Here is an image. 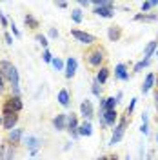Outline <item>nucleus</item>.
<instances>
[{"label":"nucleus","mask_w":158,"mask_h":160,"mask_svg":"<svg viewBox=\"0 0 158 160\" xmlns=\"http://www.w3.org/2000/svg\"><path fill=\"white\" fill-rule=\"evenodd\" d=\"M91 135H93V126L89 120H86L84 124L78 126V137H91Z\"/></svg>","instance_id":"16"},{"label":"nucleus","mask_w":158,"mask_h":160,"mask_svg":"<svg viewBox=\"0 0 158 160\" xmlns=\"http://www.w3.org/2000/svg\"><path fill=\"white\" fill-rule=\"evenodd\" d=\"M0 24H2V26H4V28H6V26H7V18H6V17H4V13H2V11H0Z\"/></svg>","instance_id":"37"},{"label":"nucleus","mask_w":158,"mask_h":160,"mask_svg":"<svg viewBox=\"0 0 158 160\" xmlns=\"http://www.w3.org/2000/svg\"><path fill=\"white\" fill-rule=\"evenodd\" d=\"M11 31H13V35H15L17 38H20V31H18V28L15 26V22H11Z\"/></svg>","instance_id":"35"},{"label":"nucleus","mask_w":158,"mask_h":160,"mask_svg":"<svg viewBox=\"0 0 158 160\" xmlns=\"http://www.w3.org/2000/svg\"><path fill=\"white\" fill-rule=\"evenodd\" d=\"M13 157H15L13 144H9V142L2 144V148H0V160H13Z\"/></svg>","instance_id":"6"},{"label":"nucleus","mask_w":158,"mask_h":160,"mask_svg":"<svg viewBox=\"0 0 158 160\" xmlns=\"http://www.w3.org/2000/svg\"><path fill=\"white\" fill-rule=\"evenodd\" d=\"M35 38H37V42H38V44H42L44 48H46V46L49 44V42H47V37H44V35H37Z\"/></svg>","instance_id":"30"},{"label":"nucleus","mask_w":158,"mask_h":160,"mask_svg":"<svg viewBox=\"0 0 158 160\" xmlns=\"http://www.w3.org/2000/svg\"><path fill=\"white\" fill-rule=\"evenodd\" d=\"M156 6H158V0H155V2H144V4H142V13L149 11L151 8H156Z\"/></svg>","instance_id":"27"},{"label":"nucleus","mask_w":158,"mask_h":160,"mask_svg":"<svg viewBox=\"0 0 158 160\" xmlns=\"http://www.w3.org/2000/svg\"><path fill=\"white\" fill-rule=\"evenodd\" d=\"M126 160H131V158H129V157H127V158H126Z\"/></svg>","instance_id":"46"},{"label":"nucleus","mask_w":158,"mask_h":160,"mask_svg":"<svg viewBox=\"0 0 158 160\" xmlns=\"http://www.w3.org/2000/svg\"><path fill=\"white\" fill-rule=\"evenodd\" d=\"M116 102L118 100L115 98V97H109V98H104L100 102V113H106V111H111L116 108Z\"/></svg>","instance_id":"12"},{"label":"nucleus","mask_w":158,"mask_h":160,"mask_svg":"<svg viewBox=\"0 0 158 160\" xmlns=\"http://www.w3.org/2000/svg\"><path fill=\"white\" fill-rule=\"evenodd\" d=\"M135 20L136 22H156L158 17L156 15H147V13H138V15H135Z\"/></svg>","instance_id":"21"},{"label":"nucleus","mask_w":158,"mask_h":160,"mask_svg":"<svg viewBox=\"0 0 158 160\" xmlns=\"http://www.w3.org/2000/svg\"><path fill=\"white\" fill-rule=\"evenodd\" d=\"M140 131H142V135H149V124H147V122H142Z\"/></svg>","instance_id":"34"},{"label":"nucleus","mask_w":158,"mask_h":160,"mask_svg":"<svg viewBox=\"0 0 158 160\" xmlns=\"http://www.w3.org/2000/svg\"><path fill=\"white\" fill-rule=\"evenodd\" d=\"M0 77L4 80H9V86L13 89V95L18 97L20 95V77L17 68L11 64L9 60H0Z\"/></svg>","instance_id":"1"},{"label":"nucleus","mask_w":158,"mask_h":160,"mask_svg":"<svg viewBox=\"0 0 158 160\" xmlns=\"http://www.w3.org/2000/svg\"><path fill=\"white\" fill-rule=\"evenodd\" d=\"M115 77H116V78H120V80H129L126 64H118V66L115 68Z\"/></svg>","instance_id":"19"},{"label":"nucleus","mask_w":158,"mask_h":160,"mask_svg":"<svg viewBox=\"0 0 158 160\" xmlns=\"http://www.w3.org/2000/svg\"><path fill=\"white\" fill-rule=\"evenodd\" d=\"M51 64H53V68H55L57 71H62L64 68H66V66H64V62H62L60 58H53V62H51Z\"/></svg>","instance_id":"29"},{"label":"nucleus","mask_w":158,"mask_h":160,"mask_svg":"<svg viewBox=\"0 0 158 160\" xmlns=\"http://www.w3.org/2000/svg\"><path fill=\"white\" fill-rule=\"evenodd\" d=\"M126 128H127V118L124 117V118H120V122L116 124V128H115V133H113V137H111V140H109V146H115V144H118L120 140L124 138Z\"/></svg>","instance_id":"2"},{"label":"nucleus","mask_w":158,"mask_h":160,"mask_svg":"<svg viewBox=\"0 0 158 160\" xmlns=\"http://www.w3.org/2000/svg\"><path fill=\"white\" fill-rule=\"evenodd\" d=\"M67 131L71 133L73 138H78V118L75 113L67 115Z\"/></svg>","instance_id":"5"},{"label":"nucleus","mask_w":158,"mask_h":160,"mask_svg":"<svg viewBox=\"0 0 158 160\" xmlns=\"http://www.w3.org/2000/svg\"><path fill=\"white\" fill-rule=\"evenodd\" d=\"M156 57H158V49H156Z\"/></svg>","instance_id":"45"},{"label":"nucleus","mask_w":158,"mask_h":160,"mask_svg":"<svg viewBox=\"0 0 158 160\" xmlns=\"http://www.w3.org/2000/svg\"><path fill=\"white\" fill-rule=\"evenodd\" d=\"M80 115L86 120L93 118V104H91V100H84V102L80 104Z\"/></svg>","instance_id":"10"},{"label":"nucleus","mask_w":158,"mask_h":160,"mask_svg":"<svg viewBox=\"0 0 158 160\" xmlns=\"http://www.w3.org/2000/svg\"><path fill=\"white\" fill-rule=\"evenodd\" d=\"M71 18H73V22L80 24V22L84 20V15H82V11H80V9H73V11H71Z\"/></svg>","instance_id":"26"},{"label":"nucleus","mask_w":158,"mask_h":160,"mask_svg":"<svg viewBox=\"0 0 158 160\" xmlns=\"http://www.w3.org/2000/svg\"><path fill=\"white\" fill-rule=\"evenodd\" d=\"M17 122H18V115L17 113H6L4 115V128L7 131L15 129L17 128Z\"/></svg>","instance_id":"9"},{"label":"nucleus","mask_w":158,"mask_h":160,"mask_svg":"<svg viewBox=\"0 0 158 160\" xmlns=\"http://www.w3.org/2000/svg\"><path fill=\"white\" fill-rule=\"evenodd\" d=\"M156 49H158V42H156V40L149 42L147 46H146V49H144V58L149 60L153 55H155V53H156Z\"/></svg>","instance_id":"18"},{"label":"nucleus","mask_w":158,"mask_h":160,"mask_svg":"<svg viewBox=\"0 0 158 160\" xmlns=\"http://www.w3.org/2000/svg\"><path fill=\"white\" fill-rule=\"evenodd\" d=\"M4 40H6V44H7V46L13 44V37H11L9 33H6V35H4Z\"/></svg>","instance_id":"36"},{"label":"nucleus","mask_w":158,"mask_h":160,"mask_svg":"<svg viewBox=\"0 0 158 160\" xmlns=\"http://www.w3.org/2000/svg\"><path fill=\"white\" fill-rule=\"evenodd\" d=\"M146 160H153V158H151V157H147V158H146Z\"/></svg>","instance_id":"44"},{"label":"nucleus","mask_w":158,"mask_h":160,"mask_svg":"<svg viewBox=\"0 0 158 160\" xmlns=\"http://www.w3.org/2000/svg\"><path fill=\"white\" fill-rule=\"evenodd\" d=\"M155 100H156V109H158V93H156V97H155Z\"/></svg>","instance_id":"43"},{"label":"nucleus","mask_w":158,"mask_h":160,"mask_svg":"<svg viewBox=\"0 0 158 160\" xmlns=\"http://www.w3.org/2000/svg\"><path fill=\"white\" fill-rule=\"evenodd\" d=\"M87 60H89V64H91V66L98 68L100 64H102V60H104V51H102V49L91 51V53L87 55Z\"/></svg>","instance_id":"8"},{"label":"nucleus","mask_w":158,"mask_h":160,"mask_svg":"<svg viewBox=\"0 0 158 160\" xmlns=\"http://www.w3.org/2000/svg\"><path fill=\"white\" fill-rule=\"evenodd\" d=\"M26 146L29 148L31 155H37V151L40 148V140L37 137H26Z\"/></svg>","instance_id":"14"},{"label":"nucleus","mask_w":158,"mask_h":160,"mask_svg":"<svg viewBox=\"0 0 158 160\" xmlns=\"http://www.w3.org/2000/svg\"><path fill=\"white\" fill-rule=\"evenodd\" d=\"M77 66H78V62L75 57H69L67 62H66V77L67 78H73L75 77V73H77Z\"/></svg>","instance_id":"11"},{"label":"nucleus","mask_w":158,"mask_h":160,"mask_svg":"<svg viewBox=\"0 0 158 160\" xmlns=\"http://www.w3.org/2000/svg\"><path fill=\"white\" fill-rule=\"evenodd\" d=\"M42 58H44V62H47V64H49V62H53V57H51V53L47 49L42 53Z\"/></svg>","instance_id":"31"},{"label":"nucleus","mask_w":158,"mask_h":160,"mask_svg":"<svg viewBox=\"0 0 158 160\" xmlns=\"http://www.w3.org/2000/svg\"><path fill=\"white\" fill-rule=\"evenodd\" d=\"M91 91H93V95H95V97H100V88H98V82H93V88H91Z\"/></svg>","instance_id":"33"},{"label":"nucleus","mask_w":158,"mask_h":160,"mask_svg":"<svg viewBox=\"0 0 158 160\" xmlns=\"http://www.w3.org/2000/svg\"><path fill=\"white\" fill-rule=\"evenodd\" d=\"M58 102H60V106H64V108L69 106V93H67V89H62L58 93Z\"/></svg>","instance_id":"23"},{"label":"nucleus","mask_w":158,"mask_h":160,"mask_svg":"<svg viewBox=\"0 0 158 160\" xmlns=\"http://www.w3.org/2000/svg\"><path fill=\"white\" fill-rule=\"evenodd\" d=\"M0 126H4V117H0Z\"/></svg>","instance_id":"42"},{"label":"nucleus","mask_w":158,"mask_h":160,"mask_svg":"<svg viewBox=\"0 0 158 160\" xmlns=\"http://www.w3.org/2000/svg\"><path fill=\"white\" fill-rule=\"evenodd\" d=\"M24 22H26V26L31 28V29H37V28H38V20L35 18L33 15H26V17H24Z\"/></svg>","instance_id":"24"},{"label":"nucleus","mask_w":158,"mask_h":160,"mask_svg":"<svg viewBox=\"0 0 158 160\" xmlns=\"http://www.w3.org/2000/svg\"><path fill=\"white\" fill-rule=\"evenodd\" d=\"M120 35H122V31H120V28H109L107 31V37L111 42H116V40L120 38Z\"/></svg>","instance_id":"25"},{"label":"nucleus","mask_w":158,"mask_h":160,"mask_svg":"<svg viewBox=\"0 0 158 160\" xmlns=\"http://www.w3.org/2000/svg\"><path fill=\"white\" fill-rule=\"evenodd\" d=\"M22 108H24V104H22L20 97L11 95L9 98H7V102L4 104V115L6 113H18V111H22Z\"/></svg>","instance_id":"3"},{"label":"nucleus","mask_w":158,"mask_h":160,"mask_svg":"<svg viewBox=\"0 0 158 160\" xmlns=\"http://www.w3.org/2000/svg\"><path fill=\"white\" fill-rule=\"evenodd\" d=\"M71 35H73L75 38L78 40L80 44H93V42H96V38H95V35H91V33H86V31L73 29V31H71Z\"/></svg>","instance_id":"4"},{"label":"nucleus","mask_w":158,"mask_h":160,"mask_svg":"<svg viewBox=\"0 0 158 160\" xmlns=\"http://www.w3.org/2000/svg\"><path fill=\"white\" fill-rule=\"evenodd\" d=\"M156 86H158V78H156Z\"/></svg>","instance_id":"47"},{"label":"nucleus","mask_w":158,"mask_h":160,"mask_svg":"<svg viewBox=\"0 0 158 160\" xmlns=\"http://www.w3.org/2000/svg\"><path fill=\"white\" fill-rule=\"evenodd\" d=\"M147 66H149V60H146V58H144V60H140L138 64L135 66V73H140V71L144 69V68H147Z\"/></svg>","instance_id":"28"},{"label":"nucleus","mask_w":158,"mask_h":160,"mask_svg":"<svg viewBox=\"0 0 158 160\" xmlns=\"http://www.w3.org/2000/svg\"><path fill=\"white\" fill-rule=\"evenodd\" d=\"M53 126H55L57 131L67 129V115H66V113H58V115L53 118Z\"/></svg>","instance_id":"7"},{"label":"nucleus","mask_w":158,"mask_h":160,"mask_svg":"<svg viewBox=\"0 0 158 160\" xmlns=\"http://www.w3.org/2000/svg\"><path fill=\"white\" fill-rule=\"evenodd\" d=\"M49 37L51 38H57V37H58V31L57 29H49Z\"/></svg>","instance_id":"38"},{"label":"nucleus","mask_w":158,"mask_h":160,"mask_svg":"<svg viewBox=\"0 0 158 160\" xmlns=\"http://www.w3.org/2000/svg\"><path fill=\"white\" fill-rule=\"evenodd\" d=\"M57 6H58V8H62V9H66V8H67V2H58Z\"/></svg>","instance_id":"41"},{"label":"nucleus","mask_w":158,"mask_h":160,"mask_svg":"<svg viewBox=\"0 0 158 160\" xmlns=\"http://www.w3.org/2000/svg\"><path fill=\"white\" fill-rule=\"evenodd\" d=\"M4 89H6V86H4V78L0 77V93H4Z\"/></svg>","instance_id":"40"},{"label":"nucleus","mask_w":158,"mask_h":160,"mask_svg":"<svg viewBox=\"0 0 158 160\" xmlns=\"http://www.w3.org/2000/svg\"><path fill=\"white\" fill-rule=\"evenodd\" d=\"M95 15H98L102 18H113L115 17V9L113 8H95Z\"/></svg>","instance_id":"17"},{"label":"nucleus","mask_w":158,"mask_h":160,"mask_svg":"<svg viewBox=\"0 0 158 160\" xmlns=\"http://www.w3.org/2000/svg\"><path fill=\"white\" fill-rule=\"evenodd\" d=\"M102 117H104V122H106V126H115V122H116V111L111 109V111H106V113H100Z\"/></svg>","instance_id":"20"},{"label":"nucleus","mask_w":158,"mask_h":160,"mask_svg":"<svg viewBox=\"0 0 158 160\" xmlns=\"http://www.w3.org/2000/svg\"><path fill=\"white\" fill-rule=\"evenodd\" d=\"M155 82H156V77H155L153 73H149L147 77H146V80H144V86H142V93H144V95H147L149 91H151V88L155 86Z\"/></svg>","instance_id":"15"},{"label":"nucleus","mask_w":158,"mask_h":160,"mask_svg":"<svg viewBox=\"0 0 158 160\" xmlns=\"http://www.w3.org/2000/svg\"><path fill=\"white\" fill-rule=\"evenodd\" d=\"M135 106H136V98H131V104L127 106L126 113H127V115H131V113H133V109H135Z\"/></svg>","instance_id":"32"},{"label":"nucleus","mask_w":158,"mask_h":160,"mask_svg":"<svg viewBox=\"0 0 158 160\" xmlns=\"http://www.w3.org/2000/svg\"><path fill=\"white\" fill-rule=\"evenodd\" d=\"M91 2H87V0H78V6H82V8H87Z\"/></svg>","instance_id":"39"},{"label":"nucleus","mask_w":158,"mask_h":160,"mask_svg":"<svg viewBox=\"0 0 158 160\" xmlns=\"http://www.w3.org/2000/svg\"><path fill=\"white\" fill-rule=\"evenodd\" d=\"M22 135H24V131L20 129V128H15V129H11L7 133V142L9 144H18L20 140H22Z\"/></svg>","instance_id":"13"},{"label":"nucleus","mask_w":158,"mask_h":160,"mask_svg":"<svg viewBox=\"0 0 158 160\" xmlns=\"http://www.w3.org/2000/svg\"><path fill=\"white\" fill-rule=\"evenodd\" d=\"M107 78H109V69L107 68H100L98 75H96V82H98V84H106Z\"/></svg>","instance_id":"22"}]
</instances>
